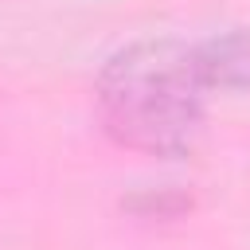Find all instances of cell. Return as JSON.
Here are the masks:
<instances>
[{
    "instance_id": "cell-1",
    "label": "cell",
    "mask_w": 250,
    "mask_h": 250,
    "mask_svg": "<svg viewBox=\"0 0 250 250\" xmlns=\"http://www.w3.org/2000/svg\"><path fill=\"white\" fill-rule=\"evenodd\" d=\"M207 86V70L199 47H184L172 39L133 43L113 55L102 70L98 94L105 125L152 152L188 148L199 129V90Z\"/></svg>"
},
{
    "instance_id": "cell-2",
    "label": "cell",
    "mask_w": 250,
    "mask_h": 250,
    "mask_svg": "<svg viewBox=\"0 0 250 250\" xmlns=\"http://www.w3.org/2000/svg\"><path fill=\"white\" fill-rule=\"evenodd\" d=\"M199 59H203L207 82L250 86V35H223V39L199 43Z\"/></svg>"
}]
</instances>
